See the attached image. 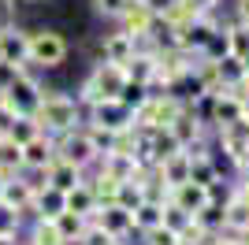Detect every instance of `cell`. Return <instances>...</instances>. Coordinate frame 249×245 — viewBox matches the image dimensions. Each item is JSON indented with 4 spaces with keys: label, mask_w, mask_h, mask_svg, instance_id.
<instances>
[{
    "label": "cell",
    "mask_w": 249,
    "mask_h": 245,
    "mask_svg": "<svg viewBox=\"0 0 249 245\" xmlns=\"http://www.w3.org/2000/svg\"><path fill=\"white\" fill-rule=\"evenodd\" d=\"M34 119L45 134H63L78 122V104L63 93H41V101L34 108Z\"/></svg>",
    "instance_id": "obj_1"
},
{
    "label": "cell",
    "mask_w": 249,
    "mask_h": 245,
    "mask_svg": "<svg viewBox=\"0 0 249 245\" xmlns=\"http://www.w3.org/2000/svg\"><path fill=\"white\" fill-rule=\"evenodd\" d=\"M37 101H41V89H37V82H34L30 74H22V67L11 74V82L0 89V104L15 115H34Z\"/></svg>",
    "instance_id": "obj_2"
},
{
    "label": "cell",
    "mask_w": 249,
    "mask_h": 245,
    "mask_svg": "<svg viewBox=\"0 0 249 245\" xmlns=\"http://www.w3.org/2000/svg\"><path fill=\"white\" fill-rule=\"evenodd\" d=\"M126 86V71L119 67V63H108L104 60L101 67L93 71V78L82 86V101L86 104H97V101H112V97H119Z\"/></svg>",
    "instance_id": "obj_3"
},
{
    "label": "cell",
    "mask_w": 249,
    "mask_h": 245,
    "mask_svg": "<svg viewBox=\"0 0 249 245\" xmlns=\"http://www.w3.org/2000/svg\"><path fill=\"white\" fill-rule=\"evenodd\" d=\"M63 56H67V41L52 30L41 34H26V60L37 63V67H60Z\"/></svg>",
    "instance_id": "obj_4"
},
{
    "label": "cell",
    "mask_w": 249,
    "mask_h": 245,
    "mask_svg": "<svg viewBox=\"0 0 249 245\" xmlns=\"http://www.w3.org/2000/svg\"><path fill=\"white\" fill-rule=\"evenodd\" d=\"M178 112H182V104H178L175 97H145V101L134 108V126H142V130H160V126H167Z\"/></svg>",
    "instance_id": "obj_5"
},
{
    "label": "cell",
    "mask_w": 249,
    "mask_h": 245,
    "mask_svg": "<svg viewBox=\"0 0 249 245\" xmlns=\"http://www.w3.org/2000/svg\"><path fill=\"white\" fill-rule=\"evenodd\" d=\"M56 156L67 163H74V167H89V163L101 156V149H97L93 134H78L71 126V130H63V138L56 141Z\"/></svg>",
    "instance_id": "obj_6"
},
{
    "label": "cell",
    "mask_w": 249,
    "mask_h": 245,
    "mask_svg": "<svg viewBox=\"0 0 249 245\" xmlns=\"http://www.w3.org/2000/svg\"><path fill=\"white\" fill-rule=\"evenodd\" d=\"M93 126L104 130V134L130 130V126H134V112H130L119 97H112V101H97L93 104Z\"/></svg>",
    "instance_id": "obj_7"
},
{
    "label": "cell",
    "mask_w": 249,
    "mask_h": 245,
    "mask_svg": "<svg viewBox=\"0 0 249 245\" xmlns=\"http://www.w3.org/2000/svg\"><path fill=\"white\" fill-rule=\"evenodd\" d=\"M190 74V56L186 49H171V52H156V78L153 82H164V86H175L178 78Z\"/></svg>",
    "instance_id": "obj_8"
},
{
    "label": "cell",
    "mask_w": 249,
    "mask_h": 245,
    "mask_svg": "<svg viewBox=\"0 0 249 245\" xmlns=\"http://www.w3.org/2000/svg\"><path fill=\"white\" fill-rule=\"evenodd\" d=\"M156 167V178L167 186V190H175V186H182L190 178V153L186 149H175L171 156H164L160 163H153Z\"/></svg>",
    "instance_id": "obj_9"
},
{
    "label": "cell",
    "mask_w": 249,
    "mask_h": 245,
    "mask_svg": "<svg viewBox=\"0 0 249 245\" xmlns=\"http://www.w3.org/2000/svg\"><path fill=\"white\" fill-rule=\"evenodd\" d=\"M52 160H56V141H52L45 130L22 145V167H30V171H45Z\"/></svg>",
    "instance_id": "obj_10"
},
{
    "label": "cell",
    "mask_w": 249,
    "mask_h": 245,
    "mask_svg": "<svg viewBox=\"0 0 249 245\" xmlns=\"http://www.w3.org/2000/svg\"><path fill=\"white\" fill-rule=\"evenodd\" d=\"M89 219H97V223H101L112 238H123V234H130V230H134L130 212H126V208H119V204H97V212L89 215Z\"/></svg>",
    "instance_id": "obj_11"
},
{
    "label": "cell",
    "mask_w": 249,
    "mask_h": 245,
    "mask_svg": "<svg viewBox=\"0 0 249 245\" xmlns=\"http://www.w3.org/2000/svg\"><path fill=\"white\" fill-rule=\"evenodd\" d=\"M167 201L171 204H178L182 212H197V208H205L208 201H212V193H208V186H197V182H182V186H175V190H167Z\"/></svg>",
    "instance_id": "obj_12"
},
{
    "label": "cell",
    "mask_w": 249,
    "mask_h": 245,
    "mask_svg": "<svg viewBox=\"0 0 249 245\" xmlns=\"http://www.w3.org/2000/svg\"><path fill=\"white\" fill-rule=\"evenodd\" d=\"M212 122H219V130L223 126H234V122H242V101L234 97L231 89H219V93H212Z\"/></svg>",
    "instance_id": "obj_13"
},
{
    "label": "cell",
    "mask_w": 249,
    "mask_h": 245,
    "mask_svg": "<svg viewBox=\"0 0 249 245\" xmlns=\"http://www.w3.org/2000/svg\"><path fill=\"white\" fill-rule=\"evenodd\" d=\"M0 201L8 204V208H15V212H34V182H22V178H15L11 175L8 182H4V190H0Z\"/></svg>",
    "instance_id": "obj_14"
},
{
    "label": "cell",
    "mask_w": 249,
    "mask_h": 245,
    "mask_svg": "<svg viewBox=\"0 0 249 245\" xmlns=\"http://www.w3.org/2000/svg\"><path fill=\"white\" fill-rule=\"evenodd\" d=\"M45 182L52 186V190H60V193H67L71 186H78L82 182V167H74V163H67V160H56L45 167Z\"/></svg>",
    "instance_id": "obj_15"
},
{
    "label": "cell",
    "mask_w": 249,
    "mask_h": 245,
    "mask_svg": "<svg viewBox=\"0 0 249 245\" xmlns=\"http://www.w3.org/2000/svg\"><path fill=\"white\" fill-rule=\"evenodd\" d=\"M123 71H126V82H134V86H153L156 78V52H138L123 63Z\"/></svg>",
    "instance_id": "obj_16"
},
{
    "label": "cell",
    "mask_w": 249,
    "mask_h": 245,
    "mask_svg": "<svg viewBox=\"0 0 249 245\" xmlns=\"http://www.w3.org/2000/svg\"><path fill=\"white\" fill-rule=\"evenodd\" d=\"M119 19L126 22V34H130V37H149L156 15L145 8V4H142V0H130V4L123 8V15H119Z\"/></svg>",
    "instance_id": "obj_17"
},
{
    "label": "cell",
    "mask_w": 249,
    "mask_h": 245,
    "mask_svg": "<svg viewBox=\"0 0 249 245\" xmlns=\"http://www.w3.org/2000/svg\"><path fill=\"white\" fill-rule=\"evenodd\" d=\"M167 130H171V138H175V141L186 149V145H194V141L201 138V122H197V115H194L186 104H182V112L167 122Z\"/></svg>",
    "instance_id": "obj_18"
},
{
    "label": "cell",
    "mask_w": 249,
    "mask_h": 245,
    "mask_svg": "<svg viewBox=\"0 0 249 245\" xmlns=\"http://www.w3.org/2000/svg\"><path fill=\"white\" fill-rule=\"evenodd\" d=\"M0 56H4V63L22 67L26 63V34L15 30V26H4L0 30Z\"/></svg>",
    "instance_id": "obj_19"
},
{
    "label": "cell",
    "mask_w": 249,
    "mask_h": 245,
    "mask_svg": "<svg viewBox=\"0 0 249 245\" xmlns=\"http://www.w3.org/2000/svg\"><path fill=\"white\" fill-rule=\"evenodd\" d=\"M63 208H67V212H74V215H86V219H89V215L97 212L93 190H89V186H86V182L71 186V190H67V193H63Z\"/></svg>",
    "instance_id": "obj_20"
},
{
    "label": "cell",
    "mask_w": 249,
    "mask_h": 245,
    "mask_svg": "<svg viewBox=\"0 0 249 245\" xmlns=\"http://www.w3.org/2000/svg\"><path fill=\"white\" fill-rule=\"evenodd\" d=\"M190 182H197V186H216L219 182V171H216V163H212L208 153L190 156Z\"/></svg>",
    "instance_id": "obj_21"
},
{
    "label": "cell",
    "mask_w": 249,
    "mask_h": 245,
    "mask_svg": "<svg viewBox=\"0 0 249 245\" xmlns=\"http://www.w3.org/2000/svg\"><path fill=\"white\" fill-rule=\"evenodd\" d=\"M130 56H134V37H130L126 30L112 34V37L104 41V60H108V63H119V67H123Z\"/></svg>",
    "instance_id": "obj_22"
},
{
    "label": "cell",
    "mask_w": 249,
    "mask_h": 245,
    "mask_svg": "<svg viewBox=\"0 0 249 245\" xmlns=\"http://www.w3.org/2000/svg\"><path fill=\"white\" fill-rule=\"evenodd\" d=\"M19 167H22V145H19V141H11L8 134H0V171L11 178Z\"/></svg>",
    "instance_id": "obj_23"
},
{
    "label": "cell",
    "mask_w": 249,
    "mask_h": 245,
    "mask_svg": "<svg viewBox=\"0 0 249 245\" xmlns=\"http://www.w3.org/2000/svg\"><path fill=\"white\" fill-rule=\"evenodd\" d=\"M223 227H231V230H242V227H249V201H242L238 193L231 197V201L223 204Z\"/></svg>",
    "instance_id": "obj_24"
},
{
    "label": "cell",
    "mask_w": 249,
    "mask_h": 245,
    "mask_svg": "<svg viewBox=\"0 0 249 245\" xmlns=\"http://www.w3.org/2000/svg\"><path fill=\"white\" fill-rule=\"evenodd\" d=\"M194 223H201L208 234L223 230V201H216V197H212L205 208H197V212H194Z\"/></svg>",
    "instance_id": "obj_25"
},
{
    "label": "cell",
    "mask_w": 249,
    "mask_h": 245,
    "mask_svg": "<svg viewBox=\"0 0 249 245\" xmlns=\"http://www.w3.org/2000/svg\"><path fill=\"white\" fill-rule=\"evenodd\" d=\"M130 219H134L138 230H149V227H156L160 219H164V204H156V201H142L134 212H130Z\"/></svg>",
    "instance_id": "obj_26"
},
{
    "label": "cell",
    "mask_w": 249,
    "mask_h": 245,
    "mask_svg": "<svg viewBox=\"0 0 249 245\" xmlns=\"http://www.w3.org/2000/svg\"><path fill=\"white\" fill-rule=\"evenodd\" d=\"M52 223H56V230H60L63 242H78V234H82V227H86V215H74V212H67V208H63Z\"/></svg>",
    "instance_id": "obj_27"
},
{
    "label": "cell",
    "mask_w": 249,
    "mask_h": 245,
    "mask_svg": "<svg viewBox=\"0 0 249 245\" xmlns=\"http://www.w3.org/2000/svg\"><path fill=\"white\" fill-rule=\"evenodd\" d=\"M37 134H41V126H37L34 115H15L11 126H8V138H11V141H19V145H26L30 138H37Z\"/></svg>",
    "instance_id": "obj_28"
},
{
    "label": "cell",
    "mask_w": 249,
    "mask_h": 245,
    "mask_svg": "<svg viewBox=\"0 0 249 245\" xmlns=\"http://www.w3.org/2000/svg\"><path fill=\"white\" fill-rule=\"evenodd\" d=\"M216 71H219V82H223V89H231V86H234V82L242 78V74H246V63L238 60V56H219L216 60Z\"/></svg>",
    "instance_id": "obj_29"
},
{
    "label": "cell",
    "mask_w": 249,
    "mask_h": 245,
    "mask_svg": "<svg viewBox=\"0 0 249 245\" xmlns=\"http://www.w3.org/2000/svg\"><path fill=\"white\" fill-rule=\"evenodd\" d=\"M223 34H227V52L238 56V60H246L249 56V22H238V26H231Z\"/></svg>",
    "instance_id": "obj_30"
},
{
    "label": "cell",
    "mask_w": 249,
    "mask_h": 245,
    "mask_svg": "<svg viewBox=\"0 0 249 245\" xmlns=\"http://www.w3.org/2000/svg\"><path fill=\"white\" fill-rule=\"evenodd\" d=\"M89 190H93V201L97 204H112L115 201V190H119V178H112L108 171H101V175H97V182L89 186Z\"/></svg>",
    "instance_id": "obj_31"
},
{
    "label": "cell",
    "mask_w": 249,
    "mask_h": 245,
    "mask_svg": "<svg viewBox=\"0 0 249 245\" xmlns=\"http://www.w3.org/2000/svg\"><path fill=\"white\" fill-rule=\"evenodd\" d=\"M78 242H82V245H112V242H119V238H112L101 223H97V219H93V223L86 219V227H82V234H78Z\"/></svg>",
    "instance_id": "obj_32"
},
{
    "label": "cell",
    "mask_w": 249,
    "mask_h": 245,
    "mask_svg": "<svg viewBox=\"0 0 249 245\" xmlns=\"http://www.w3.org/2000/svg\"><path fill=\"white\" fill-rule=\"evenodd\" d=\"M15 230H19V212L0 201V245H8L15 238Z\"/></svg>",
    "instance_id": "obj_33"
},
{
    "label": "cell",
    "mask_w": 249,
    "mask_h": 245,
    "mask_svg": "<svg viewBox=\"0 0 249 245\" xmlns=\"http://www.w3.org/2000/svg\"><path fill=\"white\" fill-rule=\"evenodd\" d=\"M30 245H63V238H60V230H56V223H52V219H37Z\"/></svg>",
    "instance_id": "obj_34"
},
{
    "label": "cell",
    "mask_w": 249,
    "mask_h": 245,
    "mask_svg": "<svg viewBox=\"0 0 249 245\" xmlns=\"http://www.w3.org/2000/svg\"><path fill=\"white\" fill-rule=\"evenodd\" d=\"M142 234H145V245H182L178 242V230H171V227H164V223L149 227V230H142Z\"/></svg>",
    "instance_id": "obj_35"
},
{
    "label": "cell",
    "mask_w": 249,
    "mask_h": 245,
    "mask_svg": "<svg viewBox=\"0 0 249 245\" xmlns=\"http://www.w3.org/2000/svg\"><path fill=\"white\" fill-rule=\"evenodd\" d=\"M190 219H194V215H190V212H182L178 204L164 201V219H160V223H164V227H171V230H182V227H186Z\"/></svg>",
    "instance_id": "obj_36"
},
{
    "label": "cell",
    "mask_w": 249,
    "mask_h": 245,
    "mask_svg": "<svg viewBox=\"0 0 249 245\" xmlns=\"http://www.w3.org/2000/svg\"><path fill=\"white\" fill-rule=\"evenodd\" d=\"M126 4H130V0H97V11H101V15H112V19H119Z\"/></svg>",
    "instance_id": "obj_37"
},
{
    "label": "cell",
    "mask_w": 249,
    "mask_h": 245,
    "mask_svg": "<svg viewBox=\"0 0 249 245\" xmlns=\"http://www.w3.org/2000/svg\"><path fill=\"white\" fill-rule=\"evenodd\" d=\"M142 4H145V8L156 15V19H160V15H164V11L171 8V4H178V0H142Z\"/></svg>",
    "instance_id": "obj_38"
},
{
    "label": "cell",
    "mask_w": 249,
    "mask_h": 245,
    "mask_svg": "<svg viewBox=\"0 0 249 245\" xmlns=\"http://www.w3.org/2000/svg\"><path fill=\"white\" fill-rule=\"evenodd\" d=\"M11 119H15V112H8V108H4V104H0V134H8Z\"/></svg>",
    "instance_id": "obj_39"
},
{
    "label": "cell",
    "mask_w": 249,
    "mask_h": 245,
    "mask_svg": "<svg viewBox=\"0 0 249 245\" xmlns=\"http://www.w3.org/2000/svg\"><path fill=\"white\" fill-rule=\"evenodd\" d=\"M190 8H197V11H212L216 8V0H186Z\"/></svg>",
    "instance_id": "obj_40"
},
{
    "label": "cell",
    "mask_w": 249,
    "mask_h": 245,
    "mask_svg": "<svg viewBox=\"0 0 249 245\" xmlns=\"http://www.w3.org/2000/svg\"><path fill=\"white\" fill-rule=\"evenodd\" d=\"M238 19L249 22V0H238Z\"/></svg>",
    "instance_id": "obj_41"
},
{
    "label": "cell",
    "mask_w": 249,
    "mask_h": 245,
    "mask_svg": "<svg viewBox=\"0 0 249 245\" xmlns=\"http://www.w3.org/2000/svg\"><path fill=\"white\" fill-rule=\"evenodd\" d=\"M205 245H238V238H212V242H205Z\"/></svg>",
    "instance_id": "obj_42"
},
{
    "label": "cell",
    "mask_w": 249,
    "mask_h": 245,
    "mask_svg": "<svg viewBox=\"0 0 249 245\" xmlns=\"http://www.w3.org/2000/svg\"><path fill=\"white\" fill-rule=\"evenodd\" d=\"M238 234V245H249V227H242V230H234Z\"/></svg>",
    "instance_id": "obj_43"
},
{
    "label": "cell",
    "mask_w": 249,
    "mask_h": 245,
    "mask_svg": "<svg viewBox=\"0 0 249 245\" xmlns=\"http://www.w3.org/2000/svg\"><path fill=\"white\" fill-rule=\"evenodd\" d=\"M242 122H246V126H249V97H246V101H242Z\"/></svg>",
    "instance_id": "obj_44"
},
{
    "label": "cell",
    "mask_w": 249,
    "mask_h": 245,
    "mask_svg": "<svg viewBox=\"0 0 249 245\" xmlns=\"http://www.w3.org/2000/svg\"><path fill=\"white\" fill-rule=\"evenodd\" d=\"M238 197H242V201H249V178H246V182H242V190H238Z\"/></svg>",
    "instance_id": "obj_45"
},
{
    "label": "cell",
    "mask_w": 249,
    "mask_h": 245,
    "mask_svg": "<svg viewBox=\"0 0 249 245\" xmlns=\"http://www.w3.org/2000/svg\"><path fill=\"white\" fill-rule=\"evenodd\" d=\"M238 167H246V175H249V153L242 156V163H238Z\"/></svg>",
    "instance_id": "obj_46"
},
{
    "label": "cell",
    "mask_w": 249,
    "mask_h": 245,
    "mask_svg": "<svg viewBox=\"0 0 249 245\" xmlns=\"http://www.w3.org/2000/svg\"><path fill=\"white\" fill-rule=\"evenodd\" d=\"M4 182H8V175H4V171H0V190H4Z\"/></svg>",
    "instance_id": "obj_47"
},
{
    "label": "cell",
    "mask_w": 249,
    "mask_h": 245,
    "mask_svg": "<svg viewBox=\"0 0 249 245\" xmlns=\"http://www.w3.org/2000/svg\"><path fill=\"white\" fill-rule=\"evenodd\" d=\"M112 245H123V242H112Z\"/></svg>",
    "instance_id": "obj_48"
},
{
    "label": "cell",
    "mask_w": 249,
    "mask_h": 245,
    "mask_svg": "<svg viewBox=\"0 0 249 245\" xmlns=\"http://www.w3.org/2000/svg\"><path fill=\"white\" fill-rule=\"evenodd\" d=\"M0 63H4V56H0Z\"/></svg>",
    "instance_id": "obj_49"
}]
</instances>
